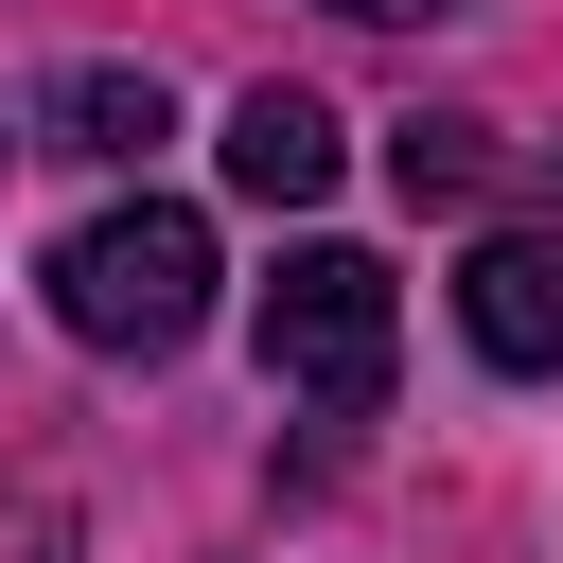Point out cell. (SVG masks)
<instances>
[{"label": "cell", "mask_w": 563, "mask_h": 563, "mask_svg": "<svg viewBox=\"0 0 563 563\" xmlns=\"http://www.w3.org/2000/svg\"><path fill=\"white\" fill-rule=\"evenodd\" d=\"M53 317H70L88 352H176V334L211 317V229H194L176 194H141V211H88V229L53 246Z\"/></svg>", "instance_id": "6da1fadb"}, {"label": "cell", "mask_w": 563, "mask_h": 563, "mask_svg": "<svg viewBox=\"0 0 563 563\" xmlns=\"http://www.w3.org/2000/svg\"><path fill=\"white\" fill-rule=\"evenodd\" d=\"M387 352H405V299H387V264L369 246H282V282H264V387H299V405H387Z\"/></svg>", "instance_id": "7a4b0ae2"}, {"label": "cell", "mask_w": 563, "mask_h": 563, "mask_svg": "<svg viewBox=\"0 0 563 563\" xmlns=\"http://www.w3.org/2000/svg\"><path fill=\"white\" fill-rule=\"evenodd\" d=\"M457 334L493 369H563V229H493L457 264Z\"/></svg>", "instance_id": "3957f363"}, {"label": "cell", "mask_w": 563, "mask_h": 563, "mask_svg": "<svg viewBox=\"0 0 563 563\" xmlns=\"http://www.w3.org/2000/svg\"><path fill=\"white\" fill-rule=\"evenodd\" d=\"M211 158H229L246 211H317V194H334V106H317V88H246Z\"/></svg>", "instance_id": "277c9868"}, {"label": "cell", "mask_w": 563, "mask_h": 563, "mask_svg": "<svg viewBox=\"0 0 563 563\" xmlns=\"http://www.w3.org/2000/svg\"><path fill=\"white\" fill-rule=\"evenodd\" d=\"M35 141H53V158H141V141H176V106H158V70H106V53H88V70L35 88Z\"/></svg>", "instance_id": "5b68a950"}, {"label": "cell", "mask_w": 563, "mask_h": 563, "mask_svg": "<svg viewBox=\"0 0 563 563\" xmlns=\"http://www.w3.org/2000/svg\"><path fill=\"white\" fill-rule=\"evenodd\" d=\"M387 176L457 211V194H493V176H510V141H493V123H405V141H387Z\"/></svg>", "instance_id": "8992f818"}, {"label": "cell", "mask_w": 563, "mask_h": 563, "mask_svg": "<svg viewBox=\"0 0 563 563\" xmlns=\"http://www.w3.org/2000/svg\"><path fill=\"white\" fill-rule=\"evenodd\" d=\"M334 18H440V0H334Z\"/></svg>", "instance_id": "52a82bcc"}]
</instances>
